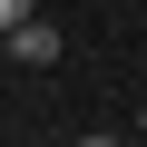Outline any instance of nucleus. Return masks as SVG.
Returning <instances> with one entry per match:
<instances>
[{
	"label": "nucleus",
	"mask_w": 147,
	"mask_h": 147,
	"mask_svg": "<svg viewBox=\"0 0 147 147\" xmlns=\"http://www.w3.org/2000/svg\"><path fill=\"white\" fill-rule=\"evenodd\" d=\"M0 59H10V49H0Z\"/></svg>",
	"instance_id": "nucleus-4"
},
{
	"label": "nucleus",
	"mask_w": 147,
	"mask_h": 147,
	"mask_svg": "<svg viewBox=\"0 0 147 147\" xmlns=\"http://www.w3.org/2000/svg\"><path fill=\"white\" fill-rule=\"evenodd\" d=\"M30 10H39V0H0V30H10V20H30Z\"/></svg>",
	"instance_id": "nucleus-2"
},
{
	"label": "nucleus",
	"mask_w": 147,
	"mask_h": 147,
	"mask_svg": "<svg viewBox=\"0 0 147 147\" xmlns=\"http://www.w3.org/2000/svg\"><path fill=\"white\" fill-rule=\"evenodd\" d=\"M0 49H10L20 69H59V49H69V39H59V20H39V10H30V20L0 30Z\"/></svg>",
	"instance_id": "nucleus-1"
},
{
	"label": "nucleus",
	"mask_w": 147,
	"mask_h": 147,
	"mask_svg": "<svg viewBox=\"0 0 147 147\" xmlns=\"http://www.w3.org/2000/svg\"><path fill=\"white\" fill-rule=\"evenodd\" d=\"M137 137H147V98H137Z\"/></svg>",
	"instance_id": "nucleus-3"
}]
</instances>
